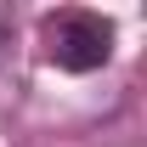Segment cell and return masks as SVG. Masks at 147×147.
<instances>
[{"label": "cell", "mask_w": 147, "mask_h": 147, "mask_svg": "<svg viewBox=\"0 0 147 147\" xmlns=\"http://www.w3.org/2000/svg\"><path fill=\"white\" fill-rule=\"evenodd\" d=\"M45 57L62 74H96L113 57V23L102 11H85V6L51 11L45 17Z\"/></svg>", "instance_id": "6da1fadb"}]
</instances>
